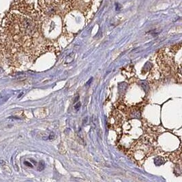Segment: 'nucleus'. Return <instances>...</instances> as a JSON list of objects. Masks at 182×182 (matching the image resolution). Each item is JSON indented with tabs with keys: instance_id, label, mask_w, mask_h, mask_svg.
Here are the masks:
<instances>
[{
	"instance_id": "f257e3e1",
	"label": "nucleus",
	"mask_w": 182,
	"mask_h": 182,
	"mask_svg": "<svg viewBox=\"0 0 182 182\" xmlns=\"http://www.w3.org/2000/svg\"><path fill=\"white\" fill-rule=\"evenodd\" d=\"M80 107H81V103L79 102V103H77V104H76V106H74V108L76 109V111H78V110H79Z\"/></svg>"
},
{
	"instance_id": "f03ea898",
	"label": "nucleus",
	"mask_w": 182,
	"mask_h": 182,
	"mask_svg": "<svg viewBox=\"0 0 182 182\" xmlns=\"http://www.w3.org/2000/svg\"><path fill=\"white\" fill-rule=\"evenodd\" d=\"M24 164H26V165H28V167H32V165H31V164L30 163H29V162H24Z\"/></svg>"
}]
</instances>
